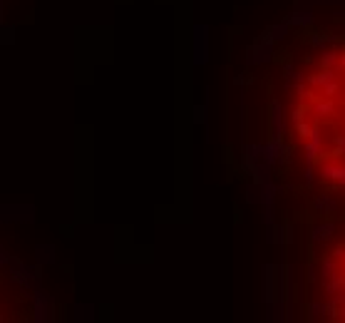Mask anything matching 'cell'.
I'll use <instances>...</instances> for the list:
<instances>
[{
    "instance_id": "obj_1",
    "label": "cell",
    "mask_w": 345,
    "mask_h": 323,
    "mask_svg": "<svg viewBox=\"0 0 345 323\" xmlns=\"http://www.w3.org/2000/svg\"><path fill=\"white\" fill-rule=\"evenodd\" d=\"M308 87L315 97H338L343 92V82L333 67H320L318 72L308 75Z\"/></svg>"
},
{
    "instance_id": "obj_2",
    "label": "cell",
    "mask_w": 345,
    "mask_h": 323,
    "mask_svg": "<svg viewBox=\"0 0 345 323\" xmlns=\"http://www.w3.org/2000/svg\"><path fill=\"white\" fill-rule=\"evenodd\" d=\"M323 147H326V142H323V129H320L318 122H313L311 134L303 139V154H306V162H308V164H315V159L323 154Z\"/></svg>"
},
{
    "instance_id": "obj_3",
    "label": "cell",
    "mask_w": 345,
    "mask_h": 323,
    "mask_svg": "<svg viewBox=\"0 0 345 323\" xmlns=\"http://www.w3.org/2000/svg\"><path fill=\"white\" fill-rule=\"evenodd\" d=\"M318 174L323 181H330L333 187H338V189H345V164L340 162H320L318 164Z\"/></svg>"
},
{
    "instance_id": "obj_4",
    "label": "cell",
    "mask_w": 345,
    "mask_h": 323,
    "mask_svg": "<svg viewBox=\"0 0 345 323\" xmlns=\"http://www.w3.org/2000/svg\"><path fill=\"white\" fill-rule=\"evenodd\" d=\"M338 102L335 97H318V99H311V112L313 117L320 122V119H335L338 117Z\"/></svg>"
},
{
    "instance_id": "obj_5",
    "label": "cell",
    "mask_w": 345,
    "mask_h": 323,
    "mask_svg": "<svg viewBox=\"0 0 345 323\" xmlns=\"http://www.w3.org/2000/svg\"><path fill=\"white\" fill-rule=\"evenodd\" d=\"M333 231H335V224H330V221H326V224H318L315 229H313V241L320 244V241H328L330 236H333Z\"/></svg>"
},
{
    "instance_id": "obj_6",
    "label": "cell",
    "mask_w": 345,
    "mask_h": 323,
    "mask_svg": "<svg viewBox=\"0 0 345 323\" xmlns=\"http://www.w3.org/2000/svg\"><path fill=\"white\" fill-rule=\"evenodd\" d=\"M338 60H340V52H335V50H326V52H320V67H338Z\"/></svg>"
},
{
    "instance_id": "obj_7",
    "label": "cell",
    "mask_w": 345,
    "mask_h": 323,
    "mask_svg": "<svg viewBox=\"0 0 345 323\" xmlns=\"http://www.w3.org/2000/svg\"><path fill=\"white\" fill-rule=\"evenodd\" d=\"M315 209L323 211V214H330V211L338 209V204H335V201L330 199L328 194H323V196H318V199H315Z\"/></svg>"
},
{
    "instance_id": "obj_8",
    "label": "cell",
    "mask_w": 345,
    "mask_h": 323,
    "mask_svg": "<svg viewBox=\"0 0 345 323\" xmlns=\"http://www.w3.org/2000/svg\"><path fill=\"white\" fill-rule=\"evenodd\" d=\"M335 271H338V269H335V261H333V258H326V261L320 264V276H323V281H326V278H330Z\"/></svg>"
},
{
    "instance_id": "obj_9",
    "label": "cell",
    "mask_w": 345,
    "mask_h": 323,
    "mask_svg": "<svg viewBox=\"0 0 345 323\" xmlns=\"http://www.w3.org/2000/svg\"><path fill=\"white\" fill-rule=\"evenodd\" d=\"M335 149H333V154H345V132H340V134H335Z\"/></svg>"
},
{
    "instance_id": "obj_10",
    "label": "cell",
    "mask_w": 345,
    "mask_h": 323,
    "mask_svg": "<svg viewBox=\"0 0 345 323\" xmlns=\"http://www.w3.org/2000/svg\"><path fill=\"white\" fill-rule=\"evenodd\" d=\"M311 20H313L311 13H296V17H291V23H298V25L300 23H311Z\"/></svg>"
},
{
    "instance_id": "obj_11",
    "label": "cell",
    "mask_w": 345,
    "mask_h": 323,
    "mask_svg": "<svg viewBox=\"0 0 345 323\" xmlns=\"http://www.w3.org/2000/svg\"><path fill=\"white\" fill-rule=\"evenodd\" d=\"M311 45L313 48H326V37H318V35H315V37H311Z\"/></svg>"
},
{
    "instance_id": "obj_12",
    "label": "cell",
    "mask_w": 345,
    "mask_h": 323,
    "mask_svg": "<svg viewBox=\"0 0 345 323\" xmlns=\"http://www.w3.org/2000/svg\"><path fill=\"white\" fill-rule=\"evenodd\" d=\"M335 258H340V264H343V269H345V249L343 246H338V249H335Z\"/></svg>"
}]
</instances>
